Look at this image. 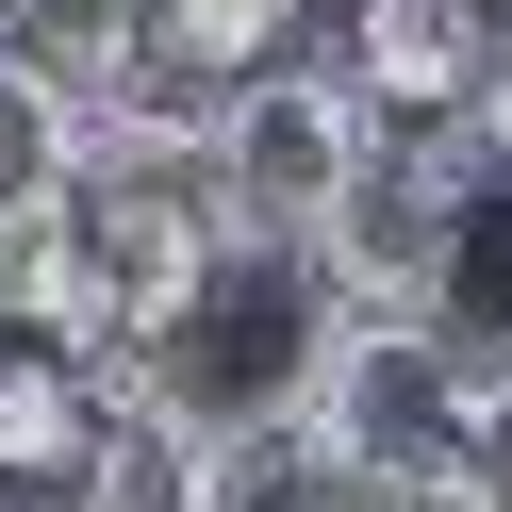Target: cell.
I'll list each match as a JSON object with an SVG mask.
<instances>
[{"label": "cell", "instance_id": "cell-1", "mask_svg": "<svg viewBox=\"0 0 512 512\" xmlns=\"http://www.w3.org/2000/svg\"><path fill=\"white\" fill-rule=\"evenodd\" d=\"M314 364H331V281H314V248H215V281L149 331V397L199 413V430L298 413Z\"/></svg>", "mask_w": 512, "mask_h": 512}, {"label": "cell", "instance_id": "cell-2", "mask_svg": "<svg viewBox=\"0 0 512 512\" xmlns=\"http://www.w3.org/2000/svg\"><path fill=\"white\" fill-rule=\"evenodd\" d=\"M380 149V100L347 67H298V50H265V67L215 100V215H232V248H314L347 215V182H364Z\"/></svg>", "mask_w": 512, "mask_h": 512}, {"label": "cell", "instance_id": "cell-3", "mask_svg": "<svg viewBox=\"0 0 512 512\" xmlns=\"http://www.w3.org/2000/svg\"><path fill=\"white\" fill-rule=\"evenodd\" d=\"M215 248H232V215H215L199 149H116V166H83V298L50 314V347H149L215 281Z\"/></svg>", "mask_w": 512, "mask_h": 512}, {"label": "cell", "instance_id": "cell-4", "mask_svg": "<svg viewBox=\"0 0 512 512\" xmlns=\"http://www.w3.org/2000/svg\"><path fill=\"white\" fill-rule=\"evenodd\" d=\"M347 83L380 116H463L479 67H496V0H347Z\"/></svg>", "mask_w": 512, "mask_h": 512}, {"label": "cell", "instance_id": "cell-5", "mask_svg": "<svg viewBox=\"0 0 512 512\" xmlns=\"http://www.w3.org/2000/svg\"><path fill=\"white\" fill-rule=\"evenodd\" d=\"M430 331L463 347L479 380H512V149H479L463 199H446V248H430Z\"/></svg>", "mask_w": 512, "mask_h": 512}, {"label": "cell", "instance_id": "cell-6", "mask_svg": "<svg viewBox=\"0 0 512 512\" xmlns=\"http://www.w3.org/2000/svg\"><path fill=\"white\" fill-rule=\"evenodd\" d=\"M100 430H116V397H100L50 331L0 347V479H17V496H67V479L100 463Z\"/></svg>", "mask_w": 512, "mask_h": 512}, {"label": "cell", "instance_id": "cell-7", "mask_svg": "<svg viewBox=\"0 0 512 512\" xmlns=\"http://www.w3.org/2000/svg\"><path fill=\"white\" fill-rule=\"evenodd\" d=\"M380 479L347 463L314 413H248V430H215V512H364Z\"/></svg>", "mask_w": 512, "mask_h": 512}, {"label": "cell", "instance_id": "cell-8", "mask_svg": "<svg viewBox=\"0 0 512 512\" xmlns=\"http://www.w3.org/2000/svg\"><path fill=\"white\" fill-rule=\"evenodd\" d=\"M67 512H215V430L166 413V397H133L100 430V463L67 479Z\"/></svg>", "mask_w": 512, "mask_h": 512}, {"label": "cell", "instance_id": "cell-9", "mask_svg": "<svg viewBox=\"0 0 512 512\" xmlns=\"http://www.w3.org/2000/svg\"><path fill=\"white\" fill-rule=\"evenodd\" d=\"M67 298H83V182H17L0 199V314L50 331Z\"/></svg>", "mask_w": 512, "mask_h": 512}, {"label": "cell", "instance_id": "cell-10", "mask_svg": "<svg viewBox=\"0 0 512 512\" xmlns=\"http://www.w3.org/2000/svg\"><path fill=\"white\" fill-rule=\"evenodd\" d=\"M149 34H166V50H199V67H265V50L281 34H298V0H149Z\"/></svg>", "mask_w": 512, "mask_h": 512}, {"label": "cell", "instance_id": "cell-11", "mask_svg": "<svg viewBox=\"0 0 512 512\" xmlns=\"http://www.w3.org/2000/svg\"><path fill=\"white\" fill-rule=\"evenodd\" d=\"M463 133H479V149H512V17H496V67H479V100H463Z\"/></svg>", "mask_w": 512, "mask_h": 512}, {"label": "cell", "instance_id": "cell-12", "mask_svg": "<svg viewBox=\"0 0 512 512\" xmlns=\"http://www.w3.org/2000/svg\"><path fill=\"white\" fill-rule=\"evenodd\" d=\"M430 512H512V496H479V479H446V496H430Z\"/></svg>", "mask_w": 512, "mask_h": 512}, {"label": "cell", "instance_id": "cell-13", "mask_svg": "<svg viewBox=\"0 0 512 512\" xmlns=\"http://www.w3.org/2000/svg\"><path fill=\"white\" fill-rule=\"evenodd\" d=\"M496 17H512V0H496Z\"/></svg>", "mask_w": 512, "mask_h": 512}]
</instances>
